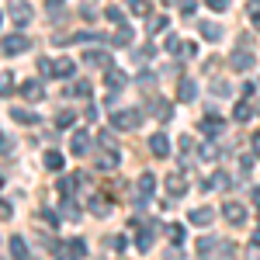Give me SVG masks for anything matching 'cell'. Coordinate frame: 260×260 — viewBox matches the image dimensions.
Returning <instances> with one entry per match:
<instances>
[{
    "label": "cell",
    "mask_w": 260,
    "mask_h": 260,
    "mask_svg": "<svg viewBox=\"0 0 260 260\" xmlns=\"http://www.w3.org/2000/svg\"><path fill=\"white\" fill-rule=\"evenodd\" d=\"M139 125H142L139 108H118V111L111 115V128H118V132H132V128H139Z\"/></svg>",
    "instance_id": "cell-1"
},
{
    "label": "cell",
    "mask_w": 260,
    "mask_h": 260,
    "mask_svg": "<svg viewBox=\"0 0 260 260\" xmlns=\"http://www.w3.org/2000/svg\"><path fill=\"white\" fill-rule=\"evenodd\" d=\"M136 225H139V240H136V246L149 253V246H153V240H156V222H153V219H149V222L136 219Z\"/></svg>",
    "instance_id": "cell-2"
},
{
    "label": "cell",
    "mask_w": 260,
    "mask_h": 260,
    "mask_svg": "<svg viewBox=\"0 0 260 260\" xmlns=\"http://www.w3.org/2000/svg\"><path fill=\"white\" fill-rule=\"evenodd\" d=\"M0 49H4V56H21V52L31 49V42H28V35H7L0 42Z\"/></svg>",
    "instance_id": "cell-3"
},
{
    "label": "cell",
    "mask_w": 260,
    "mask_h": 260,
    "mask_svg": "<svg viewBox=\"0 0 260 260\" xmlns=\"http://www.w3.org/2000/svg\"><path fill=\"white\" fill-rule=\"evenodd\" d=\"M201 260H236V246H233V243L215 240V246H212L208 253H201Z\"/></svg>",
    "instance_id": "cell-4"
},
{
    "label": "cell",
    "mask_w": 260,
    "mask_h": 260,
    "mask_svg": "<svg viewBox=\"0 0 260 260\" xmlns=\"http://www.w3.org/2000/svg\"><path fill=\"white\" fill-rule=\"evenodd\" d=\"M70 153H73V156H87V153H90V136H87L83 128H77V132L70 136Z\"/></svg>",
    "instance_id": "cell-5"
},
{
    "label": "cell",
    "mask_w": 260,
    "mask_h": 260,
    "mask_svg": "<svg viewBox=\"0 0 260 260\" xmlns=\"http://www.w3.org/2000/svg\"><path fill=\"white\" fill-rule=\"evenodd\" d=\"M201 132H205V139H219L225 132V121L219 115H208V118H201Z\"/></svg>",
    "instance_id": "cell-6"
},
{
    "label": "cell",
    "mask_w": 260,
    "mask_h": 260,
    "mask_svg": "<svg viewBox=\"0 0 260 260\" xmlns=\"http://www.w3.org/2000/svg\"><path fill=\"white\" fill-rule=\"evenodd\" d=\"M222 215L233 222V225H243V222H246V208H243L240 201H225V205H222Z\"/></svg>",
    "instance_id": "cell-7"
},
{
    "label": "cell",
    "mask_w": 260,
    "mask_h": 260,
    "mask_svg": "<svg viewBox=\"0 0 260 260\" xmlns=\"http://www.w3.org/2000/svg\"><path fill=\"white\" fill-rule=\"evenodd\" d=\"M149 153H153L156 160H167V156H170V142H167V136H163V132L149 136Z\"/></svg>",
    "instance_id": "cell-8"
},
{
    "label": "cell",
    "mask_w": 260,
    "mask_h": 260,
    "mask_svg": "<svg viewBox=\"0 0 260 260\" xmlns=\"http://www.w3.org/2000/svg\"><path fill=\"white\" fill-rule=\"evenodd\" d=\"M11 21H14L18 28H24V24L31 21V7H28V4H21V0H11Z\"/></svg>",
    "instance_id": "cell-9"
},
{
    "label": "cell",
    "mask_w": 260,
    "mask_h": 260,
    "mask_svg": "<svg viewBox=\"0 0 260 260\" xmlns=\"http://www.w3.org/2000/svg\"><path fill=\"white\" fill-rule=\"evenodd\" d=\"M83 62H87V66H98V70L115 66V62H111V56H108L104 49H90V52H83Z\"/></svg>",
    "instance_id": "cell-10"
},
{
    "label": "cell",
    "mask_w": 260,
    "mask_h": 260,
    "mask_svg": "<svg viewBox=\"0 0 260 260\" xmlns=\"http://www.w3.org/2000/svg\"><path fill=\"white\" fill-rule=\"evenodd\" d=\"M253 62H257V56H253L250 49H240V52L233 56V70H240V73H246V70H253Z\"/></svg>",
    "instance_id": "cell-11"
},
{
    "label": "cell",
    "mask_w": 260,
    "mask_h": 260,
    "mask_svg": "<svg viewBox=\"0 0 260 260\" xmlns=\"http://www.w3.org/2000/svg\"><path fill=\"white\" fill-rule=\"evenodd\" d=\"M194 98H198V83L194 80H180L177 83V101L180 104H191Z\"/></svg>",
    "instance_id": "cell-12"
},
{
    "label": "cell",
    "mask_w": 260,
    "mask_h": 260,
    "mask_svg": "<svg viewBox=\"0 0 260 260\" xmlns=\"http://www.w3.org/2000/svg\"><path fill=\"white\" fill-rule=\"evenodd\" d=\"M104 80H108L111 90H118V87L128 83V77H125V70H118V66H108V70H104Z\"/></svg>",
    "instance_id": "cell-13"
},
{
    "label": "cell",
    "mask_w": 260,
    "mask_h": 260,
    "mask_svg": "<svg viewBox=\"0 0 260 260\" xmlns=\"http://www.w3.org/2000/svg\"><path fill=\"white\" fill-rule=\"evenodd\" d=\"M118 149H101L98 153V170H115V167H118Z\"/></svg>",
    "instance_id": "cell-14"
},
{
    "label": "cell",
    "mask_w": 260,
    "mask_h": 260,
    "mask_svg": "<svg viewBox=\"0 0 260 260\" xmlns=\"http://www.w3.org/2000/svg\"><path fill=\"white\" fill-rule=\"evenodd\" d=\"M187 219H191V225H198V229H208L212 219H215V212H212V208H194Z\"/></svg>",
    "instance_id": "cell-15"
},
{
    "label": "cell",
    "mask_w": 260,
    "mask_h": 260,
    "mask_svg": "<svg viewBox=\"0 0 260 260\" xmlns=\"http://www.w3.org/2000/svg\"><path fill=\"white\" fill-rule=\"evenodd\" d=\"M21 98H24V101H42V98H45V87H42L39 80L21 83Z\"/></svg>",
    "instance_id": "cell-16"
},
{
    "label": "cell",
    "mask_w": 260,
    "mask_h": 260,
    "mask_svg": "<svg viewBox=\"0 0 260 260\" xmlns=\"http://www.w3.org/2000/svg\"><path fill=\"white\" fill-rule=\"evenodd\" d=\"M66 98H90V83L87 80H73V87H62Z\"/></svg>",
    "instance_id": "cell-17"
},
{
    "label": "cell",
    "mask_w": 260,
    "mask_h": 260,
    "mask_svg": "<svg viewBox=\"0 0 260 260\" xmlns=\"http://www.w3.org/2000/svg\"><path fill=\"white\" fill-rule=\"evenodd\" d=\"M198 31H201V39H208V42H219L222 39V24H215V21H205Z\"/></svg>",
    "instance_id": "cell-18"
},
{
    "label": "cell",
    "mask_w": 260,
    "mask_h": 260,
    "mask_svg": "<svg viewBox=\"0 0 260 260\" xmlns=\"http://www.w3.org/2000/svg\"><path fill=\"white\" fill-rule=\"evenodd\" d=\"M11 118L21 121V125H35L39 115H35V111H28V108H11Z\"/></svg>",
    "instance_id": "cell-19"
},
{
    "label": "cell",
    "mask_w": 260,
    "mask_h": 260,
    "mask_svg": "<svg viewBox=\"0 0 260 260\" xmlns=\"http://www.w3.org/2000/svg\"><path fill=\"white\" fill-rule=\"evenodd\" d=\"M167 191H170V194H184V191H187V180L184 177H177V174H170V177H167Z\"/></svg>",
    "instance_id": "cell-20"
},
{
    "label": "cell",
    "mask_w": 260,
    "mask_h": 260,
    "mask_svg": "<svg viewBox=\"0 0 260 260\" xmlns=\"http://www.w3.org/2000/svg\"><path fill=\"white\" fill-rule=\"evenodd\" d=\"M111 42H115V45H132V28H128V24H118V31L111 35Z\"/></svg>",
    "instance_id": "cell-21"
},
{
    "label": "cell",
    "mask_w": 260,
    "mask_h": 260,
    "mask_svg": "<svg viewBox=\"0 0 260 260\" xmlns=\"http://www.w3.org/2000/svg\"><path fill=\"white\" fill-rule=\"evenodd\" d=\"M198 156H201V160H208V163H215V160H219L215 142H201V146H198Z\"/></svg>",
    "instance_id": "cell-22"
},
{
    "label": "cell",
    "mask_w": 260,
    "mask_h": 260,
    "mask_svg": "<svg viewBox=\"0 0 260 260\" xmlns=\"http://www.w3.org/2000/svg\"><path fill=\"white\" fill-rule=\"evenodd\" d=\"M62 219H70V222L80 219V208H77V201H73V198H62Z\"/></svg>",
    "instance_id": "cell-23"
},
{
    "label": "cell",
    "mask_w": 260,
    "mask_h": 260,
    "mask_svg": "<svg viewBox=\"0 0 260 260\" xmlns=\"http://www.w3.org/2000/svg\"><path fill=\"white\" fill-rule=\"evenodd\" d=\"M11 253H14V260H28V246L21 236H11Z\"/></svg>",
    "instance_id": "cell-24"
},
{
    "label": "cell",
    "mask_w": 260,
    "mask_h": 260,
    "mask_svg": "<svg viewBox=\"0 0 260 260\" xmlns=\"http://www.w3.org/2000/svg\"><path fill=\"white\" fill-rule=\"evenodd\" d=\"M73 70H77V62H73V59H59L56 66H52L56 77H73Z\"/></svg>",
    "instance_id": "cell-25"
},
{
    "label": "cell",
    "mask_w": 260,
    "mask_h": 260,
    "mask_svg": "<svg viewBox=\"0 0 260 260\" xmlns=\"http://www.w3.org/2000/svg\"><path fill=\"white\" fill-rule=\"evenodd\" d=\"M250 115H253V108H250V101H240V104L233 108V118H236V121H250Z\"/></svg>",
    "instance_id": "cell-26"
},
{
    "label": "cell",
    "mask_w": 260,
    "mask_h": 260,
    "mask_svg": "<svg viewBox=\"0 0 260 260\" xmlns=\"http://www.w3.org/2000/svg\"><path fill=\"white\" fill-rule=\"evenodd\" d=\"M153 191H156V177L146 170V174L139 177V194H153Z\"/></svg>",
    "instance_id": "cell-27"
},
{
    "label": "cell",
    "mask_w": 260,
    "mask_h": 260,
    "mask_svg": "<svg viewBox=\"0 0 260 260\" xmlns=\"http://www.w3.org/2000/svg\"><path fill=\"white\" fill-rule=\"evenodd\" d=\"M45 167H49L52 174H56V170H62V153H56V149H49V153H45Z\"/></svg>",
    "instance_id": "cell-28"
},
{
    "label": "cell",
    "mask_w": 260,
    "mask_h": 260,
    "mask_svg": "<svg viewBox=\"0 0 260 260\" xmlns=\"http://www.w3.org/2000/svg\"><path fill=\"white\" fill-rule=\"evenodd\" d=\"M128 11L139 18H149V0H128Z\"/></svg>",
    "instance_id": "cell-29"
},
{
    "label": "cell",
    "mask_w": 260,
    "mask_h": 260,
    "mask_svg": "<svg viewBox=\"0 0 260 260\" xmlns=\"http://www.w3.org/2000/svg\"><path fill=\"white\" fill-rule=\"evenodd\" d=\"M11 90H14V77L11 73H0V98H11Z\"/></svg>",
    "instance_id": "cell-30"
},
{
    "label": "cell",
    "mask_w": 260,
    "mask_h": 260,
    "mask_svg": "<svg viewBox=\"0 0 260 260\" xmlns=\"http://www.w3.org/2000/svg\"><path fill=\"white\" fill-rule=\"evenodd\" d=\"M153 115H156L160 121H167L170 118V104H167V101H153Z\"/></svg>",
    "instance_id": "cell-31"
},
{
    "label": "cell",
    "mask_w": 260,
    "mask_h": 260,
    "mask_svg": "<svg viewBox=\"0 0 260 260\" xmlns=\"http://www.w3.org/2000/svg\"><path fill=\"white\" fill-rule=\"evenodd\" d=\"M146 31H149V35H160V31H167V18H163V14H160V18H153Z\"/></svg>",
    "instance_id": "cell-32"
},
{
    "label": "cell",
    "mask_w": 260,
    "mask_h": 260,
    "mask_svg": "<svg viewBox=\"0 0 260 260\" xmlns=\"http://www.w3.org/2000/svg\"><path fill=\"white\" fill-rule=\"evenodd\" d=\"M104 18L111 21V24H125V14H121V7H108V11H104Z\"/></svg>",
    "instance_id": "cell-33"
},
{
    "label": "cell",
    "mask_w": 260,
    "mask_h": 260,
    "mask_svg": "<svg viewBox=\"0 0 260 260\" xmlns=\"http://www.w3.org/2000/svg\"><path fill=\"white\" fill-rule=\"evenodd\" d=\"M167 236H170L174 246H180V243H184V225H170V229H167Z\"/></svg>",
    "instance_id": "cell-34"
},
{
    "label": "cell",
    "mask_w": 260,
    "mask_h": 260,
    "mask_svg": "<svg viewBox=\"0 0 260 260\" xmlns=\"http://www.w3.org/2000/svg\"><path fill=\"white\" fill-rule=\"evenodd\" d=\"M70 253H73L77 260L87 257V243H83V240H73V243H70Z\"/></svg>",
    "instance_id": "cell-35"
},
{
    "label": "cell",
    "mask_w": 260,
    "mask_h": 260,
    "mask_svg": "<svg viewBox=\"0 0 260 260\" xmlns=\"http://www.w3.org/2000/svg\"><path fill=\"white\" fill-rule=\"evenodd\" d=\"M56 187H59V194H62V198H73V180H70V177H62L59 184H56Z\"/></svg>",
    "instance_id": "cell-36"
},
{
    "label": "cell",
    "mask_w": 260,
    "mask_h": 260,
    "mask_svg": "<svg viewBox=\"0 0 260 260\" xmlns=\"http://www.w3.org/2000/svg\"><path fill=\"white\" fill-rule=\"evenodd\" d=\"M153 56H156V49H153V45H142L139 52H136V59H139V62H146V59H153Z\"/></svg>",
    "instance_id": "cell-37"
},
{
    "label": "cell",
    "mask_w": 260,
    "mask_h": 260,
    "mask_svg": "<svg viewBox=\"0 0 260 260\" xmlns=\"http://www.w3.org/2000/svg\"><path fill=\"white\" fill-rule=\"evenodd\" d=\"M56 121H59V128H70V125L77 121V115H73V111H62V115H59Z\"/></svg>",
    "instance_id": "cell-38"
},
{
    "label": "cell",
    "mask_w": 260,
    "mask_h": 260,
    "mask_svg": "<svg viewBox=\"0 0 260 260\" xmlns=\"http://www.w3.org/2000/svg\"><path fill=\"white\" fill-rule=\"evenodd\" d=\"M180 45H184V42H180L177 35H170V39H167V45H163V49H167V52H177Z\"/></svg>",
    "instance_id": "cell-39"
},
{
    "label": "cell",
    "mask_w": 260,
    "mask_h": 260,
    "mask_svg": "<svg viewBox=\"0 0 260 260\" xmlns=\"http://www.w3.org/2000/svg\"><path fill=\"white\" fill-rule=\"evenodd\" d=\"M42 219H45V225H59V219H56V212H49V208H42Z\"/></svg>",
    "instance_id": "cell-40"
},
{
    "label": "cell",
    "mask_w": 260,
    "mask_h": 260,
    "mask_svg": "<svg viewBox=\"0 0 260 260\" xmlns=\"http://www.w3.org/2000/svg\"><path fill=\"white\" fill-rule=\"evenodd\" d=\"M39 73H42V77H52V62H49V59H39Z\"/></svg>",
    "instance_id": "cell-41"
},
{
    "label": "cell",
    "mask_w": 260,
    "mask_h": 260,
    "mask_svg": "<svg viewBox=\"0 0 260 260\" xmlns=\"http://www.w3.org/2000/svg\"><path fill=\"white\" fill-rule=\"evenodd\" d=\"M212 90H215V94H222V98H225V94H229V83H225V80H215V83H212Z\"/></svg>",
    "instance_id": "cell-42"
},
{
    "label": "cell",
    "mask_w": 260,
    "mask_h": 260,
    "mask_svg": "<svg viewBox=\"0 0 260 260\" xmlns=\"http://www.w3.org/2000/svg\"><path fill=\"white\" fill-rule=\"evenodd\" d=\"M180 52H184V56H198V45H194V42H184Z\"/></svg>",
    "instance_id": "cell-43"
},
{
    "label": "cell",
    "mask_w": 260,
    "mask_h": 260,
    "mask_svg": "<svg viewBox=\"0 0 260 260\" xmlns=\"http://www.w3.org/2000/svg\"><path fill=\"white\" fill-rule=\"evenodd\" d=\"M205 4H208L212 11H225V7H229V0H205Z\"/></svg>",
    "instance_id": "cell-44"
},
{
    "label": "cell",
    "mask_w": 260,
    "mask_h": 260,
    "mask_svg": "<svg viewBox=\"0 0 260 260\" xmlns=\"http://www.w3.org/2000/svg\"><path fill=\"white\" fill-rule=\"evenodd\" d=\"M246 11H250V18H260V0H250Z\"/></svg>",
    "instance_id": "cell-45"
},
{
    "label": "cell",
    "mask_w": 260,
    "mask_h": 260,
    "mask_svg": "<svg viewBox=\"0 0 260 260\" xmlns=\"http://www.w3.org/2000/svg\"><path fill=\"white\" fill-rule=\"evenodd\" d=\"M250 170H253V160H250V156H243V160H240V174H250Z\"/></svg>",
    "instance_id": "cell-46"
},
{
    "label": "cell",
    "mask_w": 260,
    "mask_h": 260,
    "mask_svg": "<svg viewBox=\"0 0 260 260\" xmlns=\"http://www.w3.org/2000/svg\"><path fill=\"white\" fill-rule=\"evenodd\" d=\"M0 153H14V142H7V136H0Z\"/></svg>",
    "instance_id": "cell-47"
},
{
    "label": "cell",
    "mask_w": 260,
    "mask_h": 260,
    "mask_svg": "<svg viewBox=\"0 0 260 260\" xmlns=\"http://www.w3.org/2000/svg\"><path fill=\"white\" fill-rule=\"evenodd\" d=\"M139 83H142V87H149V83H156V77H153V73H142Z\"/></svg>",
    "instance_id": "cell-48"
},
{
    "label": "cell",
    "mask_w": 260,
    "mask_h": 260,
    "mask_svg": "<svg viewBox=\"0 0 260 260\" xmlns=\"http://www.w3.org/2000/svg\"><path fill=\"white\" fill-rule=\"evenodd\" d=\"M7 215H11V205H7V201H0V219H7Z\"/></svg>",
    "instance_id": "cell-49"
},
{
    "label": "cell",
    "mask_w": 260,
    "mask_h": 260,
    "mask_svg": "<svg viewBox=\"0 0 260 260\" xmlns=\"http://www.w3.org/2000/svg\"><path fill=\"white\" fill-rule=\"evenodd\" d=\"M250 139H253V153L260 156V132H257V136H250Z\"/></svg>",
    "instance_id": "cell-50"
},
{
    "label": "cell",
    "mask_w": 260,
    "mask_h": 260,
    "mask_svg": "<svg viewBox=\"0 0 260 260\" xmlns=\"http://www.w3.org/2000/svg\"><path fill=\"white\" fill-rule=\"evenodd\" d=\"M250 260H260V246H250Z\"/></svg>",
    "instance_id": "cell-51"
},
{
    "label": "cell",
    "mask_w": 260,
    "mask_h": 260,
    "mask_svg": "<svg viewBox=\"0 0 260 260\" xmlns=\"http://www.w3.org/2000/svg\"><path fill=\"white\" fill-rule=\"evenodd\" d=\"M250 243H253V246H260V229H253V236H250Z\"/></svg>",
    "instance_id": "cell-52"
},
{
    "label": "cell",
    "mask_w": 260,
    "mask_h": 260,
    "mask_svg": "<svg viewBox=\"0 0 260 260\" xmlns=\"http://www.w3.org/2000/svg\"><path fill=\"white\" fill-rule=\"evenodd\" d=\"M56 260H77V257H73V253H59Z\"/></svg>",
    "instance_id": "cell-53"
},
{
    "label": "cell",
    "mask_w": 260,
    "mask_h": 260,
    "mask_svg": "<svg viewBox=\"0 0 260 260\" xmlns=\"http://www.w3.org/2000/svg\"><path fill=\"white\" fill-rule=\"evenodd\" d=\"M253 201H257V208H260V187H257V191H253Z\"/></svg>",
    "instance_id": "cell-54"
},
{
    "label": "cell",
    "mask_w": 260,
    "mask_h": 260,
    "mask_svg": "<svg viewBox=\"0 0 260 260\" xmlns=\"http://www.w3.org/2000/svg\"><path fill=\"white\" fill-rule=\"evenodd\" d=\"M253 24H257V31H260V18H253Z\"/></svg>",
    "instance_id": "cell-55"
},
{
    "label": "cell",
    "mask_w": 260,
    "mask_h": 260,
    "mask_svg": "<svg viewBox=\"0 0 260 260\" xmlns=\"http://www.w3.org/2000/svg\"><path fill=\"white\" fill-rule=\"evenodd\" d=\"M257 111H260V104H257Z\"/></svg>",
    "instance_id": "cell-56"
}]
</instances>
